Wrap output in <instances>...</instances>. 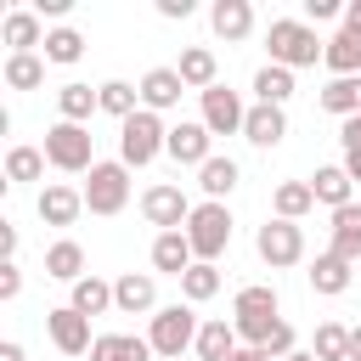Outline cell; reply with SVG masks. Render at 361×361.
Segmentation results:
<instances>
[{
	"mask_svg": "<svg viewBox=\"0 0 361 361\" xmlns=\"http://www.w3.org/2000/svg\"><path fill=\"white\" fill-rule=\"evenodd\" d=\"M282 305H276V288H265V282H248V288H237V299H231V327H237V338L248 344V350H265V338L276 333V316Z\"/></svg>",
	"mask_w": 361,
	"mask_h": 361,
	"instance_id": "6da1fadb",
	"label": "cell"
},
{
	"mask_svg": "<svg viewBox=\"0 0 361 361\" xmlns=\"http://www.w3.org/2000/svg\"><path fill=\"white\" fill-rule=\"evenodd\" d=\"M265 45H271V62L276 68H316L322 51H327V39H316V28L305 17H276L265 28Z\"/></svg>",
	"mask_w": 361,
	"mask_h": 361,
	"instance_id": "7a4b0ae2",
	"label": "cell"
},
{
	"mask_svg": "<svg viewBox=\"0 0 361 361\" xmlns=\"http://www.w3.org/2000/svg\"><path fill=\"white\" fill-rule=\"evenodd\" d=\"M197 333H203V322L192 316V305H158L152 310V327H147V344H152V355L180 361L197 344Z\"/></svg>",
	"mask_w": 361,
	"mask_h": 361,
	"instance_id": "3957f363",
	"label": "cell"
},
{
	"mask_svg": "<svg viewBox=\"0 0 361 361\" xmlns=\"http://www.w3.org/2000/svg\"><path fill=\"white\" fill-rule=\"evenodd\" d=\"M45 164H51V169H62V175H90L102 158H96L90 130L62 118V124H51V130H45Z\"/></svg>",
	"mask_w": 361,
	"mask_h": 361,
	"instance_id": "277c9868",
	"label": "cell"
},
{
	"mask_svg": "<svg viewBox=\"0 0 361 361\" xmlns=\"http://www.w3.org/2000/svg\"><path fill=\"white\" fill-rule=\"evenodd\" d=\"M169 147V124L158 118V113H130L124 124H118V164H130V169H141V164H152L158 152Z\"/></svg>",
	"mask_w": 361,
	"mask_h": 361,
	"instance_id": "5b68a950",
	"label": "cell"
},
{
	"mask_svg": "<svg viewBox=\"0 0 361 361\" xmlns=\"http://www.w3.org/2000/svg\"><path fill=\"white\" fill-rule=\"evenodd\" d=\"M186 243L203 265H214L226 248H231V209L226 203H197L192 220H186Z\"/></svg>",
	"mask_w": 361,
	"mask_h": 361,
	"instance_id": "8992f818",
	"label": "cell"
},
{
	"mask_svg": "<svg viewBox=\"0 0 361 361\" xmlns=\"http://www.w3.org/2000/svg\"><path fill=\"white\" fill-rule=\"evenodd\" d=\"M79 192H85V209H90V214H118V209L130 203V164L102 158Z\"/></svg>",
	"mask_w": 361,
	"mask_h": 361,
	"instance_id": "52a82bcc",
	"label": "cell"
},
{
	"mask_svg": "<svg viewBox=\"0 0 361 361\" xmlns=\"http://www.w3.org/2000/svg\"><path fill=\"white\" fill-rule=\"evenodd\" d=\"M254 248H259V259L271 265V271H288V265H299L305 259V226L299 220H265L259 231H254Z\"/></svg>",
	"mask_w": 361,
	"mask_h": 361,
	"instance_id": "ba28073f",
	"label": "cell"
},
{
	"mask_svg": "<svg viewBox=\"0 0 361 361\" xmlns=\"http://www.w3.org/2000/svg\"><path fill=\"white\" fill-rule=\"evenodd\" d=\"M192 209H197V203H186V192L169 186V180H158V186L141 192V214H147V226H158V231H186Z\"/></svg>",
	"mask_w": 361,
	"mask_h": 361,
	"instance_id": "9c48e42d",
	"label": "cell"
},
{
	"mask_svg": "<svg viewBox=\"0 0 361 361\" xmlns=\"http://www.w3.org/2000/svg\"><path fill=\"white\" fill-rule=\"evenodd\" d=\"M197 102H203V124H209V135H243L248 107H243V96H237L231 85H209Z\"/></svg>",
	"mask_w": 361,
	"mask_h": 361,
	"instance_id": "30bf717a",
	"label": "cell"
},
{
	"mask_svg": "<svg viewBox=\"0 0 361 361\" xmlns=\"http://www.w3.org/2000/svg\"><path fill=\"white\" fill-rule=\"evenodd\" d=\"M45 333H51V344L62 350V355H90V316H79L73 305H56V310H45Z\"/></svg>",
	"mask_w": 361,
	"mask_h": 361,
	"instance_id": "8fae6325",
	"label": "cell"
},
{
	"mask_svg": "<svg viewBox=\"0 0 361 361\" xmlns=\"http://www.w3.org/2000/svg\"><path fill=\"white\" fill-rule=\"evenodd\" d=\"M209 141H214V135H209V124H203V118H180V124H169V147H164V152H169L175 164L203 169V164L214 158V152H209Z\"/></svg>",
	"mask_w": 361,
	"mask_h": 361,
	"instance_id": "7c38bea8",
	"label": "cell"
},
{
	"mask_svg": "<svg viewBox=\"0 0 361 361\" xmlns=\"http://www.w3.org/2000/svg\"><path fill=\"white\" fill-rule=\"evenodd\" d=\"M113 310H118V316H152V310H158V282H152V271H124V276L113 282Z\"/></svg>",
	"mask_w": 361,
	"mask_h": 361,
	"instance_id": "4fadbf2b",
	"label": "cell"
},
{
	"mask_svg": "<svg viewBox=\"0 0 361 361\" xmlns=\"http://www.w3.org/2000/svg\"><path fill=\"white\" fill-rule=\"evenodd\" d=\"M192 265H197V254H192L186 231H158V237H152V271H158V276H175V282H180Z\"/></svg>",
	"mask_w": 361,
	"mask_h": 361,
	"instance_id": "5bb4252c",
	"label": "cell"
},
{
	"mask_svg": "<svg viewBox=\"0 0 361 361\" xmlns=\"http://www.w3.org/2000/svg\"><path fill=\"white\" fill-rule=\"evenodd\" d=\"M180 90H186V79H180L175 68H147V73H141V107H147V113L180 107Z\"/></svg>",
	"mask_w": 361,
	"mask_h": 361,
	"instance_id": "9a60e30c",
	"label": "cell"
},
{
	"mask_svg": "<svg viewBox=\"0 0 361 361\" xmlns=\"http://www.w3.org/2000/svg\"><path fill=\"white\" fill-rule=\"evenodd\" d=\"M327 254H338V259H361V203H344V209H333V226H327Z\"/></svg>",
	"mask_w": 361,
	"mask_h": 361,
	"instance_id": "2e32d148",
	"label": "cell"
},
{
	"mask_svg": "<svg viewBox=\"0 0 361 361\" xmlns=\"http://www.w3.org/2000/svg\"><path fill=\"white\" fill-rule=\"evenodd\" d=\"M209 28H214L226 45H237V39L254 34V6H248V0H214V6H209Z\"/></svg>",
	"mask_w": 361,
	"mask_h": 361,
	"instance_id": "e0dca14e",
	"label": "cell"
},
{
	"mask_svg": "<svg viewBox=\"0 0 361 361\" xmlns=\"http://www.w3.org/2000/svg\"><path fill=\"white\" fill-rule=\"evenodd\" d=\"M85 214V192H73V186H62V180H51L45 192H39V220L45 226H73Z\"/></svg>",
	"mask_w": 361,
	"mask_h": 361,
	"instance_id": "ac0fdd59",
	"label": "cell"
},
{
	"mask_svg": "<svg viewBox=\"0 0 361 361\" xmlns=\"http://www.w3.org/2000/svg\"><path fill=\"white\" fill-rule=\"evenodd\" d=\"M175 73L186 79V90H209V85H220V62H214V51L209 45H186L180 51V62H175Z\"/></svg>",
	"mask_w": 361,
	"mask_h": 361,
	"instance_id": "d6986e66",
	"label": "cell"
},
{
	"mask_svg": "<svg viewBox=\"0 0 361 361\" xmlns=\"http://www.w3.org/2000/svg\"><path fill=\"white\" fill-rule=\"evenodd\" d=\"M192 350H197V361H231L243 350V338H237V327L226 316H214V322H203V333H197Z\"/></svg>",
	"mask_w": 361,
	"mask_h": 361,
	"instance_id": "ffe728a7",
	"label": "cell"
},
{
	"mask_svg": "<svg viewBox=\"0 0 361 361\" xmlns=\"http://www.w3.org/2000/svg\"><path fill=\"white\" fill-rule=\"evenodd\" d=\"M243 135H248L254 147H276V141L288 135V113H282V107L254 102V107H248V118H243Z\"/></svg>",
	"mask_w": 361,
	"mask_h": 361,
	"instance_id": "44dd1931",
	"label": "cell"
},
{
	"mask_svg": "<svg viewBox=\"0 0 361 361\" xmlns=\"http://www.w3.org/2000/svg\"><path fill=\"white\" fill-rule=\"evenodd\" d=\"M310 192H316V203H327V209L355 203V180L344 175V164H322V169L310 175Z\"/></svg>",
	"mask_w": 361,
	"mask_h": 361,
	"instance_id": "7402d4cb",
	"label": "cell"
},
{
	"mask_svg": "<svg viewBox=\"0 0 361 361\" xmlns=\"http://www.w3.org/2000/svg\"><path fill=\"white\" fill-rule=\"evenodd\" d=\"M45 276H56V282H68V288H73L79 276H90V271H85V248H79L73 237H56V243L45 248Z\"/></svg>",
	"mask_w": 361,
	"mask_h": 361,
	"instance_id": "603a6c76",
	"label": "cell"
},
{
	"mask_svg": "<svg viewBox=\"0 0 361 361\" xmlns=\"http://www.w3.org/2000/svg\"><path fill=\"white\" fill-rule=\"evenodd\" d=\"M0 34H6V45H11V56H28L34 45H45V28H39V11H6V23H0Z\"/></svg>",
	"mask_w": 361,
	"mask_h": 361,
	"instance_id": "cb8c5ba5",
	"label": "cell"
},
{
	"mask_svg": "<svg viewBox=\"0 0 361 361\" xmlns=\"http://www.w3.org/2000/svg\"><path fill=\"white\" fill-rule=\"evenodd\" d=\"M90 361H152V344L135 333H102L90 344Z\"/></svg>",
	"mask_w": 361,
	"mask_h": 361,
	"instance_id": "d4e9b609",
	"label": "cell"
},
{
	"mask_svg": "<svg viewBox=\"0 0 361 361\" xmlns=\"http://www.w3.org/2000/svg\"><path fill=\"white\" fill-rule=\"evenodd\" d=\"M322 62H327V73H333V79H355V73H361V39L338 28V34L327 39V51H322Z\"/></svg>",
	"mask_w": 361,
	"mask_h": 361,
	"instance_id": "484cf974",
	"label": "cell"
},
{
	"mask_svg": "<svg viewBox=\"0 0 361 361\" xmlns=\"http://www.w3.org/2000/svg\"><path fill=\"white\" fill-rule=\"evenodd\" d=\"M288 96H293V68L265 62V68L254 73V102H265V107H288Z\"/></svg>",
	"mask_w": 361,
	"mask_h": 361,
	"instance_id": "4316f807",
	"label": "cell"
},
{
	"mask_svg": "<svg viewBox=\"0 0 361 361\" xmlns=\"http://www.w3.org/2000/svg\"><path fill=\"white\" fill-rule=\"evenodd\" d=\"M197 186H203V203H226V197H231V186H237V164L214 152V158L197 169Z\"/></svg>",
	"mask_w": 361,
	"mask_h": 361,
	"instance_id": "83f0119b",
	"label": "cell"
},
{
	"mask_svg": "<svg viewBox=\"0 0 361 361\" xmlns=\"http://www.w3.org/2000/svg\"><path fill=\"white\" fill-rule=\"evenodd\" d=\"M271 209H276V220H305V214L316 209L310 180H282V186L271 192Z\"/></svg>",
	"mask_w": 361,
	"mask_h": 361,
	"instance_id": "f1b7e54d",
	"label": "cell"
},
{
	"mask_svg": "<svg viewBox=\"0 0 361 361\" xmlns=\"http://www.w3.org/2000/svg\"><path fill=\"white\" fill-rule=\"evenodd\" d=\"M305 276H310V288H316V293H327V299H333V293H344V288H350V276H355V271H350V259H338V254H316V265H310Z\"/></svg>",
	"mask_w": 361,
	"mask_h": 361,
	"instance_id": "f546056e",
	"label": "cell"
},
{
	"mask_svg": "<svg viewBox=\"0 0 361 361\" xmlns=\"http://www.w3.org/2000/svg\"><path fill=\"white\" fill-rule=\"evenodd\" d=\"M68 305H73L79 316H107V310H113V282H102V276H79L73 293H68Z\"/></svg>",
	"mask_w": 361,
	"mask_h": 361,
	"instance_id": "4dcf8cb0",
	"label": "cell"
},
{
	"mask_svg": "<svg viewBox=\"0 0 361 361\" xmlns=\"http://www.w3.org/2000/svg\"><path fill=\"white\" fill-rule=\"evenodd\" d=\"M316 102H322L327 113H338V118H355V113H361V73H355V79H327Z\"/></svg>",
	"mask_w": 361,
	"mask_h": 361,
	"instance_id": "1f68e13d",
	"label": "cell"
},
{
	"mask_svg": "<svg viewBox=\"0 0 361 361\" xmlns=\"http://www.w3.org/2000/svg\"><path fill=\"white\" fill-rule=\"evenodd\" d=\"M56 107H62V118H68V124H85V118L102 107V90H90V85H79V79H73V85H62V90H56Z\"/></svg>",
	"mask_w": 361,
	"mask_h": 361,
	"instance_id": "d6a6232c",
	"label": "cell"
},
{
	"mask_svg": "<svg viewBox=\"0 0 361 361\" xmlns=\"http://www.w3.org/2000/svg\"><path fill=\"white\" fill-rule=\"evenodd\" d=\"M102 90V113H113L118 124L130 118V113H141V85H130V79H107V85H96Z\"/></svg>",
	"mask_w": 361,
	"mask_h": 361,
	"instance_id": "836d02e7",
	"label": "cell"
},
{
	"mask_svg": "<svg viewBox=\"0 0 361 361\" xmlns=\"http://www.w3.org/2000/svg\"><path fill=\"white\" fill-rule=\"evenodd\" d=\"M0 73H6L11 90H39V85H45V56H39V51H28V56H6Z\"/></svg>",
	"mask_w": 361,
	"mask_h": 361,
	"instance_id": "e575fe53",
	"label": "cell"
},
{
	"mask_svg": "<svg viewBox=\"0 0 361 361\" xmlns=\"http://www.w3.org/2000/svg\"><path fill=\"white\" fill-rule=\"evenodd\" d=\"M79 56H85V34H79V28H51V34H45V62L73 68Z\"/></svg>",
	"mask_w": 361,
	"mask_h": 361,
	"instance_id": "d590c367",
	"label": "cell"
},
{
	"mask_svg": "<svg viewBox=\"0 0 361 361\" xmlns=\"http://www.w3.org/2000/svg\"><path fill=\"white\" fill-rule=\"evenodd\" d=\"M45 175V147H11L6 152V180L23 186V180H39Z\"/></svg>",
	"mask_w": 361,
	"mask_h": 361,
	"instance_id": "8d00e7d4",
	"label": "cell"
},
{
	"mask_svg": "<svg viewBox=\"0 0 361 361\" xmlns=\"http://www.w3.org/2000/svg\"><path fill=\"white\" fill-rule=\"evenodd\" d=\"M310 355H316V361H350V327H344V322H322Z\"/></svg>",
	"mask_w": 361,
	"mask_h": 361,
	"instance_id": "74e56055",
	"label": "cell"
},
{
	"mask_svg": "<svg viewBox=\"0 0 361 361\" xmlns=\"http://www.w3.org/2000/svg\"><path fill=\"white\" fill-rule=\"evenodd\" d=\"M180 293H186V305H203V299H214L220 293V265H192L186 276H180Z\"/></svg>",
	"mask_w": 361,
	"mask_h": 361,
	"instance_id": "f35d334b",
	"label": "cell"
},
{
	"mask_svg": "<svg viewBox=\"0 0 361 361\" xmlns=\"http://www.w3.org/2000/svg\"><path fill=\"white\" fill-rule=\"evenodd\" d=\"M333 17H344L338 0H305V23H310V28H316V23H333Z\"/></svg>",
	"mask_w": 361,
	"mask_h": 361,
	"instance_id": "ab89813d",
	"label": "cell"
},
{
	"mask_svg": "<svg viewBox=\"0 0 361 361\" xmlns=\"http://www.w3.org/2000/svg\"><path fill=\"white\" fill-rule=\"evenodd\" d=\"M265 355H271V361H282V355H293V327H288V322H276V333L265 338Z\"/></svg>",
	"mask_w": 361,
	"mask_h": 361,
	"instance_id": "60d3db41",
	"label": "cell"
},
{
	"mask_svg": "<svg viewBox=\"0 0 361 361\" xmlns=\"http://www.w3.org/2000/svg\"><path fill=\"white\" fill-rule=\"evenodd\" d=\"M17 293H23V271H17V259H6V265H0V299L11 305Z\"/></svg>",
	"mask_w": 361,
	"mask_h": 361,
	"instance_id": "b9f144b4",
	"label": "cell"
},
{
	"mask_svg": "<svg viewBox=\"0 0 361 361\" xmlns=\"http://www.w3.org/2000/svg\"><path fill=\"white\" fill-rule=\"evenodd\" d=\"M338 141H344V152H361V113L338 124Z\"/></svg>",
	"mask_w": 361,
	"mask_h": 361,
	"instance_id": "7bdbcfd3",
	"label": "cell"
},
{
	"mask_svg": "<svg viewBox=\"0 0 361 361\" xmlns=\"http://www.w3.org/2000/svg\"><path fill=\"white\" fill-rule=\"evenodd\" d=\"M158 17H169V23H186V17H192V0H158Z\"/></svg>",
	"mask_w": 361,
	"mask_h": 361,
	"instance_id": "ee69618b",
	"label": "cell"
},
{
	"mask_svg": "<svg viewBox=\"0 0 361 361\" xmlns=\"http://www.w3.org/2000/svg\"><path fill=\"white\" fill-rule=\"evenodd\" d=\"M68 6H73V0H34L39 17H68Z\"/></svg>",
	"mask_w": 361,
	"mask_h": 361,
	"instance_id": "f6af8a7d",
	"label": "cell"
},
{
	"mask_svg": "<svg viewBox=\"0 0 361 361\" xmlns=\"http://www.w3.org/2000/svg\"><path fill=\"white\" fill-rule=\"evenodd\" d=\"M344 34H355V39H361V0H350V6H344Z\"/></svg>",
	"mask_w": 361,
	"mask_h": 361,
	"instance_id": "bcb514c9",
	"label": "cell"
},
{
	"mask_svg": "<svg viewBox=\"0 0 361 361\" xmlns=\"http://www.w3.org/2000/svg\"><path fill=\"white\" fill-rule=\"evenodd\" d=\"M0 254L17 259V226H0Z\"/></svg>",
	"mask_w": 361,
	"mask_h": 361,
	"instance_id": "7dc6e473",
	"label": "cell"
},
{
	"mask_svg": "<svg viewBox=\"0 0 361 361\" xmlns=\"http://www.w3.org/2000/svg\"><path fill=\"white\" fill-rule=\"evenodd\" d=\"M344 175H350V180L361 186V152H344Z\"/></svg>",
	"mask_w": 361,
	"mask_h": 361,
	"instance_id": "c3c4849f",
	"label": "cell"
},
{
	"mask_svg": "<svg viewBox=\"0 0 361 361\" xmlns=\"http://www.w3.org/2000/svg\"><path fill=\"white\" fill-rule=\"evenodd\" d=\"M0 361H23V344H17V338H6V344H0Z\"/></svg>",
	"mask_w": 361,
	"mask_h": 361,
	"instance_id": "681fc988",
	"label": "cell"
},
{
	"mask_svg": "<svg viewBox=\"0 0 361 361\" xmlns=\"http://www.w3.org/2000/svg\"><path fill=\"white\" fill-rule=\"evenodd\" d=\"M231 361H271V355H265V350H248V344H243V350H237Z\"/></svg>",
	"mask_w": 361,
	"mask_h": 361,
	"instance_id": "f907efd6",
	"label": "cell"
},
{
	"mask_svg": "<svg viewBox=\"0 0 361 361\" xmlns=\"http://www.w3.org/2000/svg\"><path fill=\"white\" fill-rule=\"evenodd\" d=\"M350 361H361V327H350Z\"/></svg>",
	"mask_w": 361,
	"mask_h": 361,
	"instance_id": "816d5d0a",
	"label": "cell"
},
{
	"mask_svg": "<svg viewBox=\"0 0 361 361\" xmlns=\"http://www.w3.org/2000/svg\"><path fill=\"white\" fill-rule=\"evenodd\" d=\"M282 361H316V355H310V350H293V355H282Z\"/></svg>",
	"mask_w": 361,
	"mask_h": 361,
	"instance_id": "f5cc1de1",
	"label": "cell"
}]
</instances>
